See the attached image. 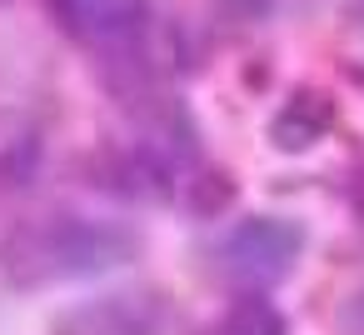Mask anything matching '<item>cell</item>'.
I'll return each instance as SVG.
<instances>
[{
  "mask_svg": "<svg viewBox=\"0 0 364 335\" xmlns=\"http://www.w3.org/2000/svg\"><path fill=\"white\" fill-rule=\"evenodd\" d=\"M140 250L135 230L90 220V215H46L26 220L0 245V270L11 285H55V280H85L110 265H125Z\"/></svg>",
  "mask_w": 364,
  "mask_h": 335,
  "instance_id": "1",
  "label": "cell"
},
{
  "mask_svg": "<svg viewBox=\"0 0 364 335\" xmlns=\"http://www.w3.org/2000/svg\"><path fill=\"white\" fill-rule=\"evenodd\" d=\"M304 250V230L294 220H279V215H250L240 225H230L215 245H210V260L215 270L230 280V285H245V290H264L274 280H284L294 270Z\"/></svg>",
  "mask_w": 364,
  "mask_h": 335,
  "instance_id": "2",
  "label": "cell"
},
{
  "mask_svg": "<svg viewBox=\"0 0 364 335\" xmlns=\"http://www.w3.org/2000/svg\"><path fill=\"white\" fill-rule=\"evenodd\" d=\"M160 325H165V295L125 290L65 310L55 320V335H160Z\"/></svg>",
  "mask_w": 364,
  "mask_h": 335,
  "instance_id": "3",
  "label": "cell"
},
{
  "mask_svg": "<svg viewBox=\"0 0 364 335\" xmlns=\"http://www.w3.org/2000/svg\"><path fill=\"white\" fill-rule=\"evenodd\" d=\"M150 0H60V16L85 41H125L140 31Z\"/></svg>",
  "mask_w": 364,
  "mask_h": 335,
  "instance_id": "4",
  "label": "cell"
},
{
  "mask_svg": "<svg viewBox=\"0 0 364 335\" xmlns=\"http://www.w3.org/2000/svg\"><path fill=\"white\" fill-rule=\"evenodd\" d=\"M329 125H334V105H329L324 96L304 91V96H294V100L274 115L269 135H274V145H284V150H304V145H314Z\"/></svg>",
  "mask_w": 364,
  "mask_h": 335,
  "instance_id": "5",
  "label": "cell"
},
{
  "mask_svg": "<svg viewBox=\"0 0 364 335\" xmlns=\"http://www.w3.org/2000/svg\"><path fill=\"white\" fill-rule=\"evenodd\" d=\"M205 335H284V315L269 300H235Z\"/></svg>",
  "mask_w": 364,
  "mask_h": 335,
  "instance_id": "6",
  "label": "cell"
},
{
  "mask_svg": "<svg viewBox=\"0 0 364 335\" xmlns=\"http://www.w3.org/2000/svg\"><path fill=\"white\" fill-rule=\"evenodd\" d=\"M225 6H230L235 16H245V21H259V26H269V21H294V16L314 11L319 0H225Z\"/></svg>",
  "mask_w": 364,
  "mask_h": 335,
  "instance_id": "7",
  "label": "cell"
},
{
  "mask_svg": "<svg viewBox=\"0 0 364 335\" xmlns=\"http://www.w3.org/2000/svg\"><path fill=\"white\" fill-rule=\"evenodd\" d=\"M339 335H364V285L339 305Z\"/></svg>",
  "mask_w": 364,
  "mask_h": 335,
  "instance_id": "8",
  "label": "cell"
}]
</instances>
